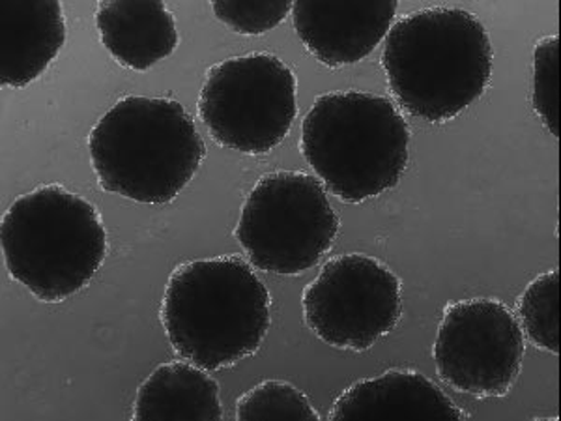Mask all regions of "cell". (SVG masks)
<instances>
[{"label": "cell", "mask_w": 561, "mask_h": 421, "mask_svg": "<svg viewBox=\"0 0 561 421\" xmlns=\"http://www.w3.org/2000/svg\"><path fill=\"white\" fill-rule=\"evenodd\" d=\"M410 128L388 98L328 92L301 122L300 150L325 190L348 205L393 190L409 166Z\"/></svg>", "instance_id": "cell-4"}, {"label": "cell", "mask_w": 561, "mask_h": 421, "mask_svg": "<svg viewBox=\"0 0 561 421\" xmlns=\"http://www.w3.org/2000/svg\"><path fill=\"white\" fill-rule=\"evenodd\" d=\"M382 66L404 111L449 121L483 96L492 76L491 38L473 13L427 8L393 23Z\"/></svg>", "instance_id": "cell-1"}, {"label": "cell", "mask_w": 561, "mask_h": 421, "mask_svg": "<svg viewBox=\"0 0 561 421\" xmlns=\"http://www.w3.org/2000/svg\"><path fill=\"white\" fill-rule=\"evenodd\" d=\"M219 384L192 362H169L152 371L135 397L134 421L224 420Z\"/></svg>", "instance_id": "cell-14"}, {"label": "cell", "mask_w": 561, "mask_h": 421, "mask_svg": "<svg viewBox=\"0 0 561 421\" xmlns=\"http://www.w3.org/2000/svg\"><path fill=\"white\" fill-rule=\"evenodd\" d=\"M298 81L280 58L251 53L206 71L198 115L217 145L261 156L280 145L298 116Z\"/></svg>", "instance_id": "cell-7"}, {"label": "cell", "mask_w": 561, "mask_h": 421, "mask_svg": "<svg viewBox=\"0 0 561 421\" xmlns=\"http://www.w3.org/2000/svg\"><path fill=\"white\" fill-rule=\"evenodd\" d=\"M433 356L442 380L457 391L505 396L523 369V326L502 301H455L444 314Z\"/></svg>", "instance_id": "cell-9"}, {"label": "cell", "mask_w": 561, "mask_h": 421, "mask_svg": "<svg viewBox=\"0 0 561 421\" xmlns=\"http://www.w3.org/2000/svg\"><path fill=\"white\" fill-rule=\"evenodd\" d=\"M301 306L306 325L328 345L369 351L401 320V281L375 257H335L307 285Z\"/></svg>", "instance_id": "cell-8"}, {"label": "cell", "mask_w": 561, "mask_h": 421, "mask_svg": "<svg viewBox=\"0 0 561 421\" xmlns=\"http://www.w3.org/2000/svg\"><path fill=\"white\" fill-rule=\"evenodd\" d=\"M339 217L317 177L275 171L256 182L242 206L234 237L255 269L298 275L333 248Z\"/></svg>", "instance_id": "cell-6"}, {"label": "cell", "mask_w": 561, "mask_h": 421, "mask_svg": "<svg viewBox=\"0 0 561 421\" xmlns=\"http://www.w3.org/2000/svg\"><path fill=\"white\" fill-rule=\"evenodd\" d=\"M89 152L103 192L165 205L197 174L206 147L179 102L126 96L94 124Z\"/></svg>", "instance_id": "cell-3"}, {"label": "cell", "mask_w": 561, "mask_h": 421, "mask_svg": "<svg viewBox=\"0 0 561 421\" xmlns=\"http://www.w3.org/2000/svg\"><path fill=\"white\" fill-rule=\"evenodd\" d=\"M66 42L62 4L0 2V83L23 89L36 81Z\"/></svg>", "instance_id": "cell-12"}, {"label": "cell", "mask_w": 561, "mask_h": 421, "mask_svg": "<svg viewBox=\"0 0 561 421\" xmlns=\"http://www.w3.org/2000/svg\"><path fill=\"white\" fill-rule=\"evenodd\" d=\"M272 296L240 257L185 262L167 283L160 319L174 352L206 371L253 356L272 325Z\"/></svg>", "instance_id": "cell-2"}, {"label": "cell", "mask_w": 561, "mask_h": 421, "mask_svg": "<svg viewBox=\"0 0 561 421\" xmlns=\"http://www.w3.org/2000/svg\"><path fill=\"white\" fill-rule=\"evenodd\" d=\"M560 38L547 36L534 53V107L550 134H560Z\"/></svg>", "instance_id": "cell-17"}, {"label": "cell", "mask_w": 561, "mask_h": 421, "mask_svg": "<svg viewBox=\"0 0 561 421\" xmlns=\"http://www.w3.org/2000/svg\"><path fill=\"white\" fill-rule=\"evenodd\" d=\"M399 2H309L293 7L294 31L307 52L328 68L356 65L388 36Z\"/></svg>", "instance_id": "cell-10"}, {"label": "cell", "mask_w": 561, "mask_h": 421, "mask_svg": "<svg viewBox=\"0 0 561 421\" xmlns=\"http://www.w3.org/2000/svg\"><path fill=\"white\" fill-rule=\"evenodd\" d=\"M560 274L550 270L529 283L518 306L523 332L539 349L552 354L560 352Z\"/></svg>", "instance_id": "cell-15"}, {"label": "cell", "mask_w": 561, "mask_h": 421, "mask_svg": "<svg viewBox=\"0 0 561 421\" xmlns=\"http://www.w3.org/2000/svg\"><path fill=\"white\" fill-rule=\"evenodd\" d=\"M238 421L320 420L311 401L300 389L283 380L259 384L237 402Z\"/></svg>", "instance_id": "cell-16"}, {"label": "cell", "mask_w": 561, "mask_h": 421, "mask_svg": "<svg viewBox=\"0 0 561 421\" xmlns=\"http://www.w3.org/2000/svg\"><path fill=\"white\" fill-rule=\"evenodd\" d=\"M294 2H237V0H214L211 10L217 20L230 26L234 33L259 36L268 33L287 20Z\"/></svg>", "instance_id": "cell-18"}, {"label": "cell", "mask_w": 561, "mask_h": 421, "mask_svg": "<svg viewBox=\"0 0 561 421\" xmlns=\"http://www.w3.org/2000/svg\"><path fill=\"white\" fill-rule=\"evenodd\" d=\"M8 274L47 304H60L94 280L107 257L96 206L58 184L15 198L2 216Z\"/></svg>", "instance_id": "cell-5"}, {"label": "cell", "mask_w": 561, "mask_h": 421, "mask_svg": "<svg viewBox=\"0 0 561 421\" xmlns=\"http://www.w3.org/2000/svg\"><path fill=\"white\" fill-rule=\"evenodd\" d=\"M96 25L103 47L135 71L150 70L179 47L176 21L165 2L103 0Z\"/></svg>", "instance_id": "cell-13"}, {"label": "cell", "mask_w": 561, "mask_h": 421, "mask_svg": "<svg viewBox=\"0 0 561 421\" xmlns=\"http://www.w3.org/2000/svg\"><path fill=\"white\" fill-rule=\"evenodd\" d=\"M330 421L470 420L433 380L417 371L391 369L356 383L333 402Z\"/></svg>", "instance_id": "cell-11"}]
</instances>
